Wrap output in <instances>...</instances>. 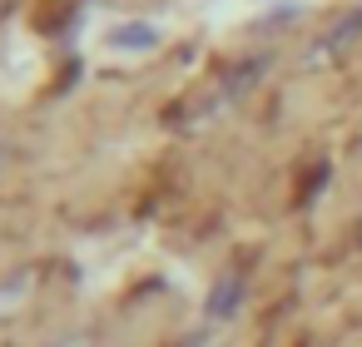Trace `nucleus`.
<instances>
[{"label": "nucleus", "mask_w": 362, "mask_h": 347, "mask_svg": "<svg viewBox=\"0 0 362 347\" xmlns=\"http://www.w3.org/2000/svg\"><path fill=\"white\" fill-rule=\"evenodd\" d=\"M50 347H85V337H60V342H50Z\"/></svg>", "instance_id": "1"}, {"label": "nucleus", "mask_w": 362, "mask_h": 347, "mask_svg": "<svg viewBox=\"0 0 362 347\" xmlns=\"http://www.w3.org/2000/svg\"><path fill=\"white\" fill-rule=\"evenodd\" d=\"M0 159H6V154H0Z\"/></svg>", "instance_id": "2"}]
</instances>
